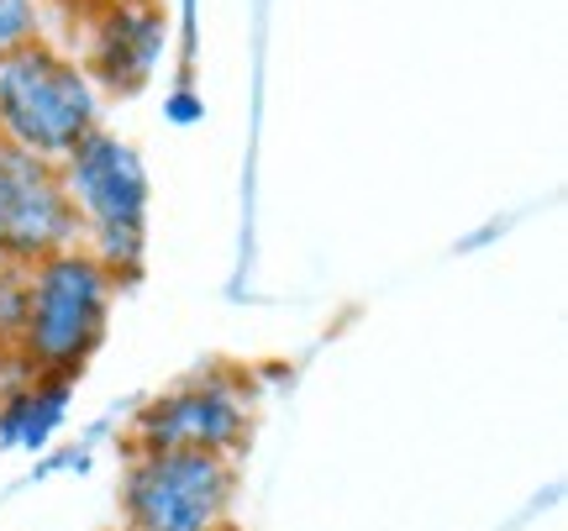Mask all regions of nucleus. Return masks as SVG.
I'll list each match as a JSON object with an SVG mask.
<instances>
[{
    "label": "nucleus",
    "mask_w": 568,
    "mask_h": 531,
    "mask_svg": "<svg viewBox=\"0 0 568 531\" xmlns=\"http://www.w3.org/2000/svg\"><path fill=\"white\" fill-rule=\"evenodd\" d=\"M101 126V90L53 42H27L0 59V143L59 164L84 132Z\"/></svg>",
    "instance_id": "obj_3"
},
{
    "label": "nucleus",
    "mask_w": 568,
    "mask_h": 531,
    "mask_svg": "<svg viewBox=\"0 0 568 531\" xmlns=\"http://www.w3.org/2000/svg\"><path fill=\"white\" fill-rule=\"evenodd\" d=\"M237 463L216 452L132 448L122 469V531H226Z\"/></svg>",
    "instance_id": "obj_4"
},
{
    "label": "nucleus",
    "mask_w": 568,
    "mask_h": 531,
    "mask_svg": "<svg viewBox=\"0 0 568 531\" xmlns=\"http://www.w3.org/2000/svg\"><path fill=\"white\" fill-rule=\"evenodd\" d=\"M59 180L80 222V247L116 285L138 279L148 258V169L138 147L95 126L59 159Z\"/></svg>",
    "instance_id": "obj_1"
},
{
    "label": "nucleus",
    "mask_w": 568,
    "mask_h": 531,
    "mask_svg": "<svg viewBox=\"0 0 568 531\" xmlns=\"http://www.w3.org/2000/svg\"><path fill=\"white\" fill-rule=\"evenodd\" d=\"M42 38L38 0H0V59H11L17 48Z\"/></svg>",
    "instance_id": "obj_10"
},
{
    "label": "nucleus",
    "mask_w": 568,
    "mask_h": 531,
    "mask_svg": "<svg viewBox=\"0 0 568 531\" xmlns=\"http://www.w3.org/2000/svg\"><path fill=\"white\" fill-rule=\"evenodd\" d=\"M116 279L84 247H63L27 268V321L17 353L42 379H80V368L105 343Z\"/></svg>",
    "instance_id": "obj_2"
},
{
    "label": "nucleus",
    "mask_w": 568,
    "mask_h": 531,
    "mask_svg": "<svg viewBox=\"0 0 568 531\" xmlns=\"http://www.w3.org/2000/svg\"><path fill=\"white\" fill-rule=\"evenodd\" d=\"M21 321H27V268L0 264V353H17Z\"/></svg>",
    "instance_id": "obj_9"
},
{
    "label": "nucleus",
    "mask_w": 568,
    "mask_h": 531,
    "mask_svg": "<svg viewBox=\"0 0 568 531\" xmlns=\"http://www.w3.org/2000/svg\"><path fill=\"white\" fill-rule=\"evenodd\" d=\"M169 116H174V122H195V116H201V101H195V95H174V101H169Z\"/></svg>",
    "instance_id": "obj_11"
},
{
    "label": "nucleus",
    "mask_w": 568,
    "mask_h": 531,
    "mask_svg": "<svg viewBox=\"0 0 568 531\" xmlns=\"http://www.w3.org/2000/svg\"><path fill=\"white\" fill-rule=\"evenodd\" d=\"M253 431V400L232 374H201L184 385L153 395L148 406L132 416V448H180V452H232L247 442Z\"/></svg>",
    "instance_id": "obj_5"
},
{
    "label": "nucleus",
    "mask_w": 568,
    "mask_h": 531,
    "mask_svg": "<svg viewBox=\"0 0 568 531\" xmlns=\"http://www.w3.org/2000/svg\"><path fill=\"white\" fill-rule=\"evenodd\" d=\"M63 247H80V222L63 195L59 164L0 143V264L32 268Z\"/></svg>",
    "instance_id": "obj_6"
},
{
    "label": "nucleus",
    "mask_w": 568,
    "mask_h": 531,
    "mask_svg": "<svg viewBox=\"0 0 568 531\" xmlns=\"http://www.w3.org/2000/svg\"><path fill=\"white\" fill-rule=\"evenodd\" d=\"M169 42V17L159 0H90V53L84 74L116 95H138L153 80Z\"/></svg>",
    "instance_id": "obj_7"
},
{
    "label": "nucleus",
    "mask_w": 568,
    "mask_h": 531,
    "mask_svg": "<svg viewBox=\"0 0 568 531\" xmlns=\"http://www.w3.org/2000/svg\"><path fill=\"white\" fill-rule=\"evenodd\" d=\"M69 400H74V379H32L11 389L0 400V448L42 452L69 421Z\"/></svg>",
    "instance_id": "obj_8"
}]
</instances>
